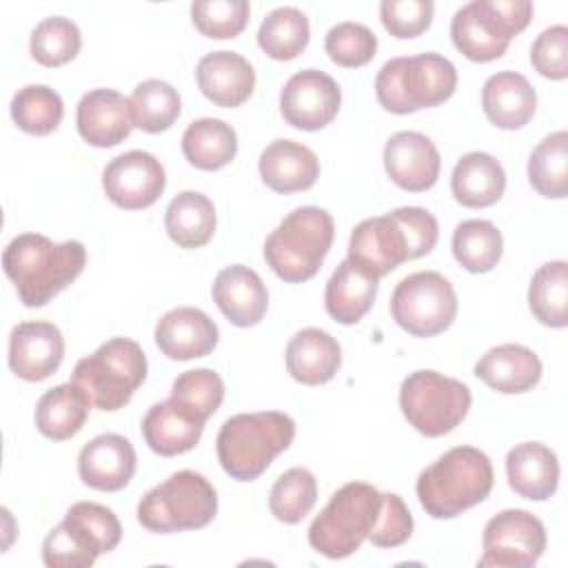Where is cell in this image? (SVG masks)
<instances>
[{
  "label": "cell",
  "mask_w": 568,
  "mask_h": 568,
  "mask_svg": "<svg viewBox=\"0 0 568 568\" xmlns=\"http://www.w3.org/2000/svg\"><path fill=\"white\" fill-rule=\"evenodd\" d=\"M439 237L433 213L422 206H402L386 215L359 222L348 240V262L379 280L408 260L428 255Z\"/></svg>",
  "instance_id": "1"
},
{
  "label": "cell",
  "mask_w": 568,
  "mask_h": 568,
  "mask_svg": "<svg viewBox=\"0 0 568 568\" xmlns=\"http://www.w3.org/2000/svg\"><path fill=\"white\" fill-rule=\"evenodd\" d=\"M87 264V248L78 240L53 242L42 233H20L2 251V268L27 308L47 306Z\"/></svg>",
  "instance_id": "2"
},
{
  "label": "cell",
  "mask_w": 568,
  "mask_h": 568,
  "mask_svg": "<svg viewBox=\"0 0 568 568\" xmlns=\"http://www.w3.org/2000/svg\"><path fill=\"white\" fill-rule=\"evenodd\" d=\"M493 464L475 446H455L426 466L415 484L417 499L433 519H453L493 490Z\"/></svg>",
  "instance_id": "3"
},
{
  "label": "cell",
  "mask_w": 568,
  "mask_h": 568,
  "mask_svg": "<svg viewBox=\"0 0 568 568\" xmlns=\"http://www.w3.org/2000/svg\"><path fill=\"white\" fill-rule=\"evenodd\" d=\"M295 437V422L280 410L237 413L217 433V459L237 481L257 479Z\"/></svg>",
  "instance_id": "4"
},
{
  "label": "cell",
  "mask_w": 568,
  "mask_h": 568,
  "mask_svg": "<svg viewBox=\"0 0 568 568\" xmlns=\"http://www.w3.org/2000/svg\"><path fill=\"white\" fill-rule=\"evenodd\" d=\"M455 64L435 51L390 58L375 78L377 102L397 115L439 106L455 93Z\"/></svg>",
  "instance_id": "5"
},
{
  "label": "cell",
  "mask_w": 568,
  "mask_h": 568,
  "mask_svg": "<svg viewBox=\"0 0 568 568\" xmlns=\"http://www.w3.org/2000/svg\"><path fill=\"white\" fill-rule=\"evenodd\" d=\"M335 224L320 206L291 211L264 242V260L271 271L288 282L302 284L317 275L331 251Z\"/></svg>",
  "instance_id": "6"
},
{
  "label": "cell",
  "mask_w": 568,
  "mask_h": 568,
  "mask_svg": "<svg viewBox=\"0 0 568 568\" xmlns=\"http://www.w3.org/2000/svg\"><path fill=\"white\" fill-rule=\"evenodd\" d=\"M382 510V493L366 481H348L308 526V544L328 559H344L359 550L373 532Z\"/></svg>",
  "instance_id": "7"
},
{
  "label": "cell",
  "mask_w": 568,
  "mask_h": 568,
  "mask_svg": "<svg viewBox=\"0 0 568 568\" xmlns=\"http://www.w3.org/2000/svg\"><path fill=\"white\" fill-rule=\"evenodd\" d=\"M146 379V355L129 337L106 339L95 353L82 357L71 382L100 410H120Z\"/></svg>",
  "instance_id": "8"
},
{
  "label": "cell",
  "mask_w": 568,
  "mask_h": 568,
  "mask_svg": "<svg viewBox=\"0 0 568 568\" xmlns=\"http://www.w3.org/2000/svg\"><path fill=\"white\" fill-rule=\"evenodd\" d=\"M532 18L528 0H473L455 11L450 38L455 49L473 62L501 58L510 40L521 33Z\"/></svg>",
  "instance_id": "9"
},
{
  "label": "cell",
  "mask_w": 568,
  "mask_h": 568,
  "mask_svg": "<svg viewBox=\"0 0 568 568\" xmlns=\"http://www.w3.org/2000/svg\"><path fill=\"white\" fill-rule=\"evenodd\" d=\"M217 493L195 470H178L138 504V521L151 532H180L204 528L215 519Z\"/></svg>",
  "instance_id": "10"
},
{
  "label": "cell",
  "mask_w": 568,
  "mask_h": 568,
  "mask_svg": "<svg viewBox=\"0 0 568 568\" xmlns=\"http://www.w3.org/2000/svg\"><path fill=\"white\" fill-rule=\"evenodd\" d=\"M470 388L437 371H415L399 386V408L406 422L426 437L455 430L468 415Z\"/></svg>",
  "instance_id": "11"
},
{
  "label": "cell",
  "mask_w": 568,
  "mask_h": 568,
  "mask_svg": "<svg viewBox=\"0 0 568 568\" xmlns=\"http://www.w3.org/2000/svg\"><path fill=\"white\" fill-rule=\"evenodd\" d=\"M390 315L406 333L435 337L444 333L457 315L455 288L437 271L406 275L390 295Z\"/></svg>",
  "instance_id": "12"
},
{
  "label": "cell",
  "mask_w": 568,
  "mask_h": 568,
  "mask_svg": "<svg viewBox=\"0 0 568 568\" xmlns=\"http://www.w3.org/2000/svg\"><path fill=\"white\" fill-rule=\"evenodd\" d=\"M481 548V568H530L546 550V528L532 513L508 508L486 521Z\"/></svg>",
  "instance_id": "13"
},
{
  "label": "cell",
  "mask_w": 568,
  "mask_h": 568,
  "mask_svg": "<svg viewBox=\"0 0 568 568\" xmlns=\"http://www.w3.org/2000/svg\"><path fill=\"white\" fill-rule=\"evenodd\" d=\"M104 195L124 211L149 209L166 189V173L160 160L146 151H126L113 158L102 171Z\"/></svg>",
  "instance_id": "14"
},
{
  "label": "cell",
  "mask_w": 568,
  "mask_h": 568,
  "mask_svg": "<svg viewBox=\"0 0 568 568\" xmlns=\"http://www.w3.org/2000/svg\"><path fill=\"white\" fill-rule=\"evenodd\" d=\"M339 104L342 91L337 82L317 69L297 71L286 80L280 93L282 118L302 131H320L331 124Z\"/></svg>",
  "instance_id": "15"
},
{
  "label": "cell",
  "mask_w": 568,
  "mask_h": 568,
  "mask_svg": "<svg viewBox=\"0 0 568 568\" xmlns=\"http://www.w3.org/2000/svg\"><path fill=\"white\" fill-rule=\"evenodd\" d=\"M64 357V337L51 322H20L9 335V368L24 382L51 377Z\"/></svg>",
  "instance_id": "16"
},
{
  "label": "cell",
  "mask_w": 568,
  "mask_h": 568,
  "mask_svg": "<svg viewBox=\"0 0 568 568\" xmlns=\"http://www.w3.org/2000/svg\"><path fill=\"white\" fill-rule=\"evenodd\" d=\"M386 175L404 191L422 193L435 186L442 158L430 138L417 131H399L384 144Z\"/></svg>",
  "instance_id": "17"
},
{
  "label": "cell",
  "mask_w": 568,
  "mask_h": 568,
  "mask_svg": "<svg viewBox=\"0 0 568 568\" xmlns=\"http://www.w3.org/2000/svg\"><path fill=\"white\" fill-rule=\"evenodd\" d=\"M135 448L118 433H102L82 446L78 455V475L93 490H122L135 475Z\"/></svg>",
  "instance_id": "18"
},
{
  "label": "cell",
  "mask_w": 568,
  "mask_h": 568,
  "mask_svg": "<svg viewBox=\"0 0 568 568\" xmlns=\"http://www.w3.org/2000/svg\"><path fill=\"white\" fill-rule=\"evenodd\" d=\"M75 124L87 144L98 149L118 146L133 129L129 98L113 89H93L80 98Z\"/></svg>",
  "instance_id": "19"
},
{
  "label": "cell",
  "mask_w": 568,
  "mask_h": 568,
  "mask_svg": "<svg viewBox=\"0 0 568 568\" xmlns=\"http://www.w3.org/2000/svg\"><path fill=\"white\" fill-rule=\"evenodd\" d=\"M153 335L162 355L178 362L209 355L220 339L215 322L195 306H178L164 313Z\"/></svg>",
  "instance_id": "20"
},
{
  "label": "cell",
  "mask_w": 568,
  "mask_h": 568,
  "mask_svg": "<svg viewBox=\"0 0 568 568\" xmlns=\"http://www.w3.org/2000/svg\"><path fill=\"white\" fill-rule=\"evenodd\" d=\"M195 78L202 95L215 106H242L255 89V71L251 62L235 51H213L200 58Z\"/></svg>",
  "instance_id": "21"
},
{
  "label": "cell",
  "mask_w": 568,
  "mask_h": 568,
  "mask_svg": "<svg viewBox=\"0 0 568 568\" xmlns=\"http://www.w3.org/2000/svg\"><path fill=\"white\" fill-rule=\"evenodd\" d=\"M211 293L213 302L233 326L248 328L260 324L266 315V286L262 277L244 264H231L222 268L213 280Z\"/></svg>",
  "instance_id": "22"
},
{
  "label": "cell",
  "mask_w": 568,
  "mask_h": 568,
  "mask_svg": "<svg viewBox=\"0 0 568 568\" xmlns=\"http://www.w3.org/2000/svg\"><path fill=\"white\" fill-rule=\"evenodd\" d=\"M262 182L275 193L306 191L320 178L317 155L295 140H273L257 162Z\"/></svg>",
  "instance_id": "23"
},
{
  "label": "cell",
  "mask_w": 568,
  "mask_h": 568,
  "mask_svg": "<svg viewBox=\"0 0 568 568\" xmlns=\"http://www.w3.org/2000/svg\"><path fill=\"white\" fill-rule=\"evenodd\" d=\"M481 109L497 129L515 131L532 120L537 93L521 73L499 71L481 87Z\"/></svg>",
  "instance_id": "24"
},
{
  "label": "cell",
  "mask_w": 568,
  "mask_h": 568,
  "mask_svg": "<svg viewBox=\"0 0 568 568\" xmlns=\"http://www.w3.org/2000/svg\"><path fill=\"white\" fill-rule=\"evenodd\" d=\"M475 375L497 393H526L541 379V359L521 344H499L475 364Z\"/></svg>",
  "instance_id": "25"
},
{
  "label": "cell",
  "mask_w": 568,
  "mask_h": 568,
  "mask_svg": "<svg viewBox=\"0 0 568 568\" xmlns=\"http://www.w3.org/2000/svg\"><path fill=\"white\" fill-rule=\"evenodd\" d=\"M508 486L524 499L544 501L557 493L559 486V462L557 455L539 444L524 442L506 455Z\"/></svg>",
  "instance_id": "26"
},
{
  "label": "cell",
  "mask_w": 568,
  "mask_h": 568,
  "mask_svg": "<svg viewBox=\"0 0 568 568\" xmlns=\"http://www.w3.org/2000/svg\"><path fill=\"white\" fill-rule=\"evenodd\" d=\"M342 364V348L322 328H302L286 344V371L306 386H320L335 377Z\"/></svg>",
  "instance_id": "27"
},
{
  "label": "cell",
  "mask_w": 568,
  "mask_h": 568,
  "mask_svg": "<svg viewBox=\"0 0 568 568\" xmlns=\"http://www.w3.org/2000/svg\"><path fill=\"white\" fill-rule=\"evenodd\" d=\"M450 191L462 206H490L506 191V171L490 153L470 151L457 160L450 173Z\"/></svg>",
  "instance_id": "28"
},
{
  "label": "cell",
  "mask_w": 568,
  "mask_h": 568,
  "mask_svg": "<svg viewBox=\"0 0 568 568\" xmlns=\"http://www.w3.org/2000/svg\"><path fill=\"white\" fill-rule=\"evenodd\" d=\"M204 433V422L189 417L171 399L153 404L142 419L146 446L162 457H175L197 446Z\"/></svg>",
  "instance_id": "29"
},
{
  "label": "cell",
  "mask_w": 568,
  "mask_h": 568,
  "mask_svg": "<svg viewBox=\"0 0 568 568\" xmlns=\"http://www.w3.org/2000/svg\"><path fill=\"white\" fill-rule=\"evenodd\" d=\"M104 552V541L71 510L42 541V561L49 568H89Z\"/></svg>",
  "instance_id": "30"
},
{
  "label": "cell",
  "mask_w": 568,
  "mask_h": 568,
  "mask_svg": "<svg viewBox=\"0 0 568 568\" xmlns=\"http://www.w3.org/2000/svg\"><path fill=\"white\" fill-rule=\"evenodd\" d=\"M377 282L379 280L366 275L364 271L353 266L348 260L339 262L326 282V291H324L326 313L344 326L357 324L375 302Z\"/></svg>",
  "instance_id": "31"
},
{
  "label": "cell",
  "mask_w": 568,
  "mask_h": 568,
  "mask_svg": "<svg viewBox=\"0 0 568 568\" xmlns=\"http://www.w3.org/2000/svg\"><path fill=\"white\" fill-rule=\"evenodd\" d=\"M89 408L87 395L73 382L53 386L36 404V428L53 442L71 439L82 430Z\"/></svg>",
  "instance_id": "32"
},
{
  "label": "cell",
  "mask_w": 568,
  "mask_h": 568,
  "mask_svg": "<svg viewBox=\"0 0 568 568\" xmlns=\"http://www.w3.org/2000/svg\"><path fill=\"white\" fill-rule=\"evenodd\" d=\"M215 206L200 191L178 193L164 213V229L182 248H200L209 244L215 233Z\"/></svg>",
  "instance_id": "33"
},
{
  "label": "cell",
  "mask_w": 568,
  "mask_h": 568,
  "mask_svg": "<svg viewBox=\"0 0 568 568\" xmlns=\"http://www.w3.org/2000/svg\"><path fill=\"white\" fill-rule=\"evenodd\" d=\"M186 162L200 171H217L237 153V135L231 124L217 118L193 120L182 135Z\"/></svg>",
  "instance_id": "34"
},
{
  "label": "cell",
  "mask_w": 568,
  "mask_h": 568,
  "mask_svg": "<svg viewBox=\"0 0 568 568\" xmlns=\"http://www.w3.org/2000/svg\"><path fill=\"white\" fill-rule=\"evenodd\" d=\"M530 313L550 328L568 324V264L552 260L541 264L528 286Z\"/></svg>",
  "instance_id": "35"
},
{
  "label": "cell",
  "mask_w": 568,
  "mask_h": 568,
  "mask_svg": "<svg viewBox=\"0 0 568 568\" xmlns=\"http://www.w3.org/2000/svg\"><path fill=\"white\" fill-rule=\"evenodd\" d=\"M501 251V231L490 220H464L453 231V255L468 273L493 271Z\"/></svg>",
  "instance_id": "36"
},
{
  "label": "cell",
  "mask_w": 568,
  "mask_h": 568,
  "mask_svg": "<svg viewBox=\"0 0 568 568\" xmlns=\"http://www.w3.org/2000/svg\"><path fill=\"white\" fill-rule=\"evenodd\" d=\"M311 38L308 18L295 7L273 9L257 29L260 49L273 60H293L297 58Z\"/></svg>",
  "instance_id": "37"
},
{
  "label": "cell",
  "mask_w": 568,
  "mask_h": 568,
  "mask_svg": "<svg viewBox=\"0 0 568 568\" xmlns=\"http://www.w3.org/2000/svg\"><path fill=\"white\" fill-rule=\"evenodd\" d=\"M530 186L552 200H561L568 193V133L555 131L546 135L528 158Z\"/></svg>",
  "instance_id": "38"
},
{
  "label": "cell",
  "mask_w": 568,
  "mask_h": 568,
  "mask_svg": "<svg viewBox=\"0 0 568 568\" xmlns=\"http://www.w3.org/2000/svg\"><path fill=\"white\" fill-rule=\"evenodd\" d=\"M131 118L133 126L146 131V133H160L173 126V122L180 118L182 100L175 87H171L164 80H144L140 82L131 98Z\"/></svg>",
  "instance_id": "39"
},
{
  "label": "cell",
  "mask_w": 568,
  "mask_h": 568,
  "mask_svg": "<svg viewBox=\"0 0 568 568\" xmlns=\"http://www.w3.org/2000/svg\"><path fill=\"white\" fill-rule=\"evenodd\" d=\"M62 115V98L47 84H27L11 100V118L29 135H49L60 126Z\"/></svg>",
  "instance_id": "40"
},
{
  "label": "cell",
  "mask_w": 568,
  "mask_h": 568,
  "mask_svg": "<svg viewBox=\"0 0 568 568\" xmlns=\"http://www.w3.org/2000/svg\"><path fill=\"white\" fill-rule=\"evenodd\" d=\"M169 399L189 417L206 422L224 399V382L211 368L184 371L173 379Z\"/></svg>",
  "instance_id": "41"
},
{
  "label": "cell",
  "mask_w": 568,
  "mask_h": 568,
  "mask_svg": "<svg viewBox=\"0 0 568 568\" xmlns=\"http://www.w3.org/2000/svg\"><path fill=\"white\" fill-rule=\"evenodd\" d=\"M317 501V479L308 468L295 466L282 473L268 495L271 515L284 524L302 521Z\"/></svg>",
  "instance_id": "42"
},
{
  "label": "cell",
  "mask_w": 568,
  "mask_h": 568,
  "mask_svg": "<svg viewBox=\"0 0 568 568\" xmlns=\"http://www.w3.org/2000/svg\"><path fill=\"white\" fill-rule=\"evenodd\" d=\"M82 47L80 29L73 20L62 16L44 18L36 24L29 40V51L42 67H62L71 62Z\"/></svg>",
  "instance_id": "43"
},
{
  "label": "cell",
  "mask_w": 568,
  "mask_h": 568,
  "mask_svg": "<svg viewBox=\"0 0 568 568\" xmlns=\"http://www.w3.org/2000/svg\"><path fill=\"white\" fill-rule=\"evenodd\" d=\"M251 7L246 0H197L191 4L195 29L213 40L235 38L248 22Z\"/></svg>",
  "instance_id": "44"
},
{
  "label": "cell",
  "mask_w": 568,
  "mask_h": 568,
  "mask_svg": "<svg viewBox=\"0 0 568 568\" xmlns=\"http://www.w3.org/2000/svg\"><path fill=\"white\" fill-rule=\"evenodd\" d=\"M324 49L337 67L357 69L368 64L377 51L375 33L359 22H337L328 29Z\"/></svg>",
  "instance_id": "45"
},
{
  "label": "cell",
  "mask_w": 568,
  "mask_h": 568,
  "mask_svg": "<svg viewBox=\"0 0 568 568\" xmlns=\"http://www.w3.org/2000/svg\"><path fill=\"white\" fill-rule=\"evenodd\" d=\"M435 4L430 0H384L379 18L384 29L402 40L422 36L433 22Z\"/></svg>",
  "instance_id": "46"
},
{
  "label": "cell",
  "mask_w": 568,
  "mask_h": 568,
  "mask_svg": "<svg viewBox=\"0 0 568 568\" xmlns=\"http://www.w3.org/2000/svg\"><path fill=\"white\" fill-rule=\"evenodd\" d=\"M530 62L535 71L548 80H566L568 78V27L555 24L544 29L530 47Z\"/></svg>",
  "instance_id": "47"
},
{
  "label": "cell",
  "mask_w": 568,
  "mask_h": 568,
  "mask_svg": "<svg viewBox=\"0 0 568 568\" xmlns=\"http://www.w3.org/2000/svg\"><path fill=\"white\" fill-rule=\"evenodd\" d=\"M413 515L395 493H382V510L368 541L377 548H397L413 535Z\"/></svg>",
  "instance_id": "48"
}]
</instances>
